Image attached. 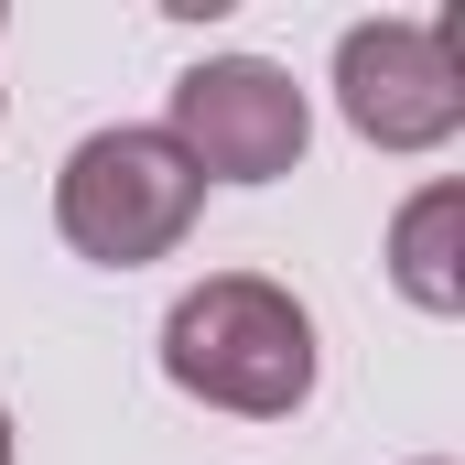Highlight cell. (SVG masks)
Wrapping results in <instances>:
<instances>
[{"mask_svg": "<svg viewBox=\"0 0 465 465\" xmlns=\"http://www.w3.org/2000/svg\"><path fill=\"white\" fill-rule=\"evenodd\" d=\"M163 379L238 422H292L314 401V314L271 271H206L163 314Z\"/></svg>", "mask_w": 465, "mask_h": 465, "instance_id": "obj_1", "label": "cell"}, {"mask_svg": "<svg viewBox=\"0 0 465 465\" xmlns=\"http://www.w3.org/2000/svg\"><path fill=\"white\" fill-rule=\"evenodd\" d=\"M195 206H206V173L163 130H87L54 173V228L98 271H141V260L184 249Z\"/></svg>", "mask_w": 465, "mask_h": 465, "instance_id": "obj_2", "label": "cell"}, {"mask_svg": "<svg viewBox=\"0 0 465 465\" xmlns=\"http://www.w3.org/2000/svg\"><path fill=\"white\" fill-rule=\"evenodd\" d=\"M336 109L379 152H444L465 130V11L444 22H347L336 44Z\"/></svg>", "mask_w": 465, "mask_h": 465, "instance_id": "obj_3", "label": "cell"}, {"mask_svg": "<svg viewBox=\"0 0 465 465\" xmlns=\"http://www.w3.org/2000/svg\"><path fill=\"white\" fill-rule=\"evenodd\" d=\"M163 141L206 173V184H282L314 141V109L303 87L271 65V54H206L173 76V119Z\"/></svg>", "mask_w": 465, "mask_h": 465, "instance_id": "obj_4", "label": "cell"}, {"mask_svg": "<svg viewBox=\"0 0 465 465\" xmlns=\"http://www.w3.org/2000/svg\"><path fill=\"white\" fill-rule=\"evenodd\" d=\"M390 282L422 314H465V184H422L390 217Z\"/></svg>", "mask_w": 465, "mask_h": 465, "instance_id": "obj_5", "label": "cell"}, {"mask_svg": "<svg viewBox=\"0 0 465 465\" xmlns=\"http://www.w3.org/2000/svg\"><path fill=\"white\" fill-rule=\"evenodd\" d=\"M0 465H11V411H0Z\"/></svg>", "mask_w": 465, "mask_h": 465, "instance_id": "obj_6", "label": "cell"}, {"mask_svg": "<svg viewBox=\"0 0 465 465\" xmlns=\"http://www.w3.org/2000/svg\"><path fill=\"white\" fill-rule=\"evenodd\" d=\"M422 465H444V455H422Z\"/></svg>", "mask_w": 465, "mask_h": 465, "instance_id": "obj_7", "label": "cell"}]
</instances>
